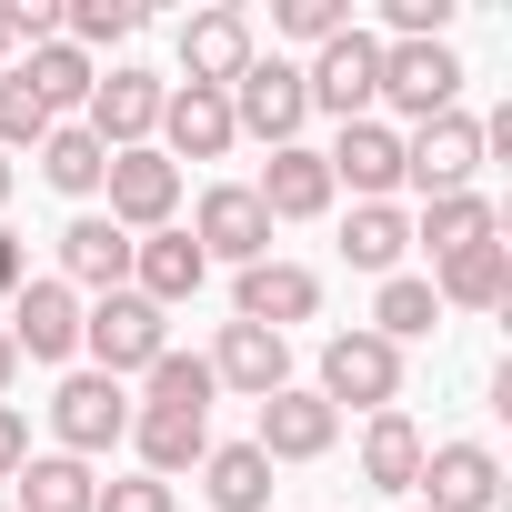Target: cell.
<instances>
[{"instance_id": "obj_1", "label": "cell", "mask_w": 512, "mask_h": 512, "mask_svg": "<svg viewBox=\"0 0 512 512\" xmlns=\"http://www.w3.org/2000/svg\"><path fill=\"white\" fill-rule=\"evenodd\" d=\"M462 51L452 41H382V101H372V121H392V131H422V121H442V111H462Z\"/></svg>"}, {"instance_id": "obj_2", "label": "cell", "mask_w": 512, "mask_h": 512, "mask_svg": "<svg viewBox=\"0 0 512 512\" xmlns=\"http://www.w3.org/2000/svg\"><path fill=\"white\" fill-rule=\"evenodd\" d=\"M81 352H91V372L141 382V372L171 352V312L141 302V292H101V302H81Z\"/></svg>"}, {"instance_id": "obj_3", "label": "cell", "mask_w": 512, "mask_h": 512, "mask_svg": "<svg viewBox=\"0 0 512 512\" xmlns=\"http://www.w3.org/2000/svg\"><path fill=\"white\" fill-rule=\"evenodd\" d=\"M482 161H492L482 111H442V121L402 131V191H422V201H442V191H482Z\"/></svg>"}, {"instance_id": "obj_4", "label": "cell", "mask_w": 512, "mask_h": 512, "mask_svg": "<svg viewBox=\"0 0 512 512\" xmlns=\"http://www.w3.org/2000/svg\"><path fill=\"white\" fill-rule=\"evenodd\" d=\"M312 392H322L332 412H362V422H372V412H402V352L352 322V332L322 342V382H312Z\"/></svg>"}, {"instance_id": "obj_5", "label": "cell", "mask_w": 512, "mask_h": 512, "mask_svg": "<svg viewBox=\"0 0 512 512\" xmlns=\"http://www.w3.org/2000/svg\"><path fill=\"white\" fill-rule=\"evenodd\" d=\"M111 442H131V382H111V372H61V392H51V452H71V462H101Z\"/></svg>"}, {"instance_id": "obj_6", "label": "cell", "mask_w": 512, "mask_h": 512, "mask_svg": "<svg viewBox=\"0 0 512 512\" xmlns=\"http://www.w3.org/2000/svg\"><path fill=\"white\" fill-rule=\"evenodd\" d=\"M302 121H312L302 61H292V51H251V71L231 81V131L262 141V151H282V141H302Z\"/></svg>"}, {"instance_id": "obj_7", "label": "cell", "mask_w": 512, "mask_h": 512, "mask_svg": "<svg viewBox=\"0 0 512 512\" xmlns=\"http://www.w3.org/2000/svg\"><path fill=\"white\" fill-rule=\"evenodd\" d=\"M161 101H171V81H161V71H141V61H111V71L91 81V101H81V131H91L101 151H151V131H161Z\"/></svg>"}, {"instance_id": "obj_8", "label": "cell", "mask_w": 512, "mask_h": 512, "mask_svg": "<svg viewBox=\"0 0 512 512\" xmlns=\"http://www.w3.org/2000/svg\"><path fill=\"white\" fill-rule=\"evenodd\" d=\"M302 91H312V111H332V131L342 121H372V101H382V41L352 21L342 41H322L302 61Z\"/></svg>"}, {"instance_id": "obj_9", "label": "cell", "mask_w": 512, "mask_h": 512, "mask_svg": "<svg viewBox=\"0 0 512 512\" xmlns=\"http://www.w3.org/2000/svg\"><path fill=\"white\" fill-rule=\"evenodd\" d=\"M332 442H342V412H332L312 382H282L272 402H251V452H262L272 472H282V462H322Z\"/></svg>"}, {"instance_id": "obj_10", "label": "cell", "mask_w": 512, "mask_h": 512, "mask_svg": "<svg viewBox=\"0 0 512 512\" xmlns=\"http://www.w3.org/2000/svg\"><path fill=\"white\" fill-rule=\"evenodd\" d=\"M0 332H11L21 362H71V352H81V292L51 282V272H31L11 302H0Z\"/></svg>"}, {"instance_id": "obj_11", "label": "cell", "mask_w": 512, "mask_h": 512, "mask_svg": "<svg viewBox=\"0 0 512 512\" xmlns=\"http://www.w3.org/2000/svg\"><path fill=\"white\" fill-rule=\"evenodd\" d=\"M191 241H201V262L251 272V262H272V211L251 201V181H211L201 211H191Z\"/></svg>"}, {"instance_id": "obj_12", "label": "cell", "mask_w": 512, "mask_h": 512, "mask_svg": "<svg viewBox=\"0 0 512 512\" xmlns=\"http://www.w3.org/2000/svg\"><path fill=\"white\" fill-rule=\"evenodd\" d=\"M101 201H111L101 221H121L131 241H141V231H171V221H181V171H171L161 151H111Z\"/></svg>"}, {"instance_id": "obj_13", "label": "cell", "mask_w": 512, "mask_h": 512, "mask_svg": "<svg viewBox=\"0 0 512 512\" xmlns=\"http://www.w3.org/2000/svg\"><path fill=\"white\" fill-rule=\"evenodd\" d=\"M322 312V272L312 262H251V272H231V322H262V332H302Z\"/></svg>"}, {"instance_id": "obj_14", "label": "cell", "mask_w": 512, "mask_h": 512, "mask_svg": "<svg viewBox=\"0 0 512 512\" xmlns=\"http://www.w3.org/2000/svg\"><path fill=\"white\" fill-rule=\"evenodd\" d=\"M231 91H201V81H171V101H161V131H151V151L181 171V161H231Z\"/></svg>"}, {"instance_id": "obj_15", "label": "cell", "mask_w": 512, "mask_h": 512, "mask_svg": "<svg viewBox=\"0 0 512 512\" xmlns=\"http://www.w3.org/2000/svg\"><path fill=\"white\" fill-rule=\"evenodd\" d=\"M412 502H422V512H492V502H502V452H492V442H432Z\"/></svg>"}, {"instance_id": "obj_16", "label": "cell", "mask_w": 512, "mask_h": 512, "mask_svg": "<svg viewBox=\"0 0 512 512\" xmlns=\"http://www.w3.org/2000/svg\"><path fill=\"white\" fill-rule=\"evenodd\" d=\"M251 51H262V31H251V11H231V0L181 21V81H201V91H231L251 71Z\"/></svg>"}, {"instance_id": "obj_17", "label": "cell", "mask_w": 512, "mask_h": 512, "mask_svg": "<svg viewBox=\"0 0 512 512\" xmlns=\"http://www.w3.org/2000/svg\"><path fill=\"white\" fill-rule=\"evenodd\" d=\"M201 362H211V382H221V392H241V402H272V392L292 382V342H282V332H262V322H221Z\"/></svg>"}, {"instance_id": "obj_18", "label": "cell", "mask_w": 512, "mask_h": 512, "mask_svg": "<svg viewBox=\"0 0 512 512\" xmlns=\"http://www.w3.org/2000/svg\"><path fill=\"white\" fill-rule=\"evenodd\" d=\"M51 282H71L81 302L131 292V231L101 221V211H71V221H61V272H51Z\"/></svg>"}, {"instance_id": "obj_19", "label": "cell", "mask_w": 512, "mask_h": 512, "mask_svg": "<svg viewBox=\"0 0 512 512\" xmlns=\"http://www.w3.org/2000/svg\"><path fill=\"white\" fill-rule=\"evenodd\" d=\"M322 171H332V191H352V201H392V191H402V131H392V121H342L332 151H322Z\"/></svg>"}, {"instance_id": "obj_20", "label": "cell", "mask_w": 512, "mask_h": 512, "mask_svg": "<svg viewBox=\"0 0 512 512\" xmlns=\"http://www.w3.org/2000/svg\"><path fill=\"white\" fill-rule=\"evenodd\" d=\"M251 201H262V211H272V231H282V221H322L342 191H332V171H322V151H312V141H282L262 171H251Z\"/></svg>"}, {"instance_id": "obj_21", "label": "cell", "mask_w": 512, "mask_h": 512, "mask_svg": "<svg viewBox=\"0 0 512 512\" xmlns=\"http://www.w3.org/2000/svg\"><path fill=\"white\" fill-rule=\"evenodd\" d=\"M201 282H211V262H201V241L171 221V231H141L131 241V292L141 302H161V312H181V302H201Z\"/></svg>"}, {"instance_id": "obj_22", "label": "cell", "mask_w": 512, "mask_h": 512, "mask_svg": "<svg viewBox=\"0 0 512 512\" xmlns=\"http://www.w3.org/2000/svg\"><path fill=\"white\" fill-rule=\"evenodd\" d=\"M422 422L412 412H372L362 422V442H352V462H362V482L382 492V502H412V482H422Z\"/></svg>"}, {"instance_id": "obj_23", "label": "cell", "mask_w": 512, "mask_h": 512, "mask_svg": "<svg viewBox=\"0 0 512 512\" xmlns=\"http://www.w3.org/2000/svg\"><path fill=\"white\" fill-rule=\"evenodd\" d=\"M422 282H432L442 312H502L512 302V241H472V251H452V262H432Z\"/></svg>"}, {"instance_id": "obj_24", "label": "cell", "mask_w": 512, "mask_h": 512, "mask_svg": "<svg viewBox=\"0 0 512 512\" xmlns=\"http://www.w3.org/2000/svg\"><path fill=\"white\" fill-rule=\"evenodd\" d=\"M131 452H141L151 482H181L211 452V412H151V402H131Z\"/></svg>"}, {"instance_id": "obj_25", "label": "cell", "mask_w": 512, "mask_h": 512, "mask_svg": "<svg viewBox=\"0 0 512 512\" xmlns=\"http://www.w3.org/2000/svg\"><path fill=\"white\" fill-rule=\"evenodd\" d=\"M472 241H502L492 191H442V201H422V221H412V251H422V262H452V251H472Z\"/></svg>"}, {"instance_id": "obj_26", "label": "cell", "mask_w": 512, "mask_h": 512, "mask_svg": "<svg viewBox=\"0 0 512 512\" xmlns=\"http://www.w3.org/2000/svg\"><path fill=\"white\" fill-rule=\"evenodd\" d=\"M402 251H412V211H402V201H352V211H342V262H352V272L392 282Z\"/></svg>"}, {"instance_id": "obj_27", "label": "cell", "mask_w": 512, "mask_h": 512, "mask_svg": "<svg viewBox=\"0 0 512 512\" xmlns=\"http://www.w3.org/2000/svg\"><path fill=\"white\" fill-rule=\"evenodd\" d=\"M91 502H101V472L71 452H31L11 472V512H91Z\"/></svg>"}, {"instance_id": "obj_28", "label": "cell", "mask_w": 512, "mask_h": 512, "mask_svg": "<svg viewBox=\"0 0 512 512\" xmlns=\"http://www.w3.org/2000/svg\"><path fill=\"white\" fill-rule=\"evenodd\" d=\"M201 502L211 512H272V462L251 442H211L201 452Z\"/></svg>"}, {"instance_id": "obj_29", "label": "cell", "mask_w": 512, "mask_h": 512, "mask_svg": "<svg viewBox=\"0 0 512 512\" xmlns=\"http://www.w3.org/2000/svg\"><path fill=\"white\" fill-rule=\"evenodd\" d=\"M21 81H31V101L51 111V121H81V101H91V81H101V61H81L71 41H41L31 61H11Z\"/></svg>"}, {"instance_id": "obj_30", "label": "cell", "mask_w": 512, "mask_h": 512, "mask_svg": "<svg viewBox=\"0 0 512 512\" xmlns=\"http://www.w3.org/2000/svg\"><path fill=\"white\" fill-rule=\"evenodd\" d=\"M31 161H41V181H51L61 201H101V171H111V151H101L81 121H51V141H41Z\"/></svg>"}, {"instance_id": "obj_31", "label": "cell", "mask_w": 512, "mask_h": 512, "mask_svg": "<svg viewBox=\"0 0 512 512\" xmlns=\"http://www.w3.org/2000/svg\"><path fill=\"white\" fill-rule=\"evenodd\" d=\"M362 332H382L392 352L432 342V332H442V302H432V282H422V272H392V282L372 292V322H362Z\"/></svg>"}, {"instance_id": "obj_32", "label": "cell", "mask_w": 512, "mask_h": 512, "mask_svg": "<svg viewBox=\"0 0 512 512\" xmlns=\"http://www.w3.org/2000/svg\"><path fill=\"white\" fill-rule=\"evenodd\" d=\"M141 402H151V412H211V402H221V382H211V362H201V352H161V362L141 372Z\"/></svg>"}, {"instance_id": "obj_33", "label": "cell", "mask_w": 512, "mask_h": 512, "mask_svg": "<svg viewBox=\"0 0 512 512\" xmlns=\"http://www.w3.org/2000/svg\"><path fill=\"white\" fill-rule=\"evenodd\" d=\"M141 31V0H71V11H61V41L91 61V51H121Z\"/></svg>"}, {"instance_id": "obj_34", "label": "cell", "mask_w": 512, "mask_h": 512, "mask_svg": "<svg viewBox=\"0 0 512 512\" xmlns=\"http://www.w3.org/2000/svg\"><path fill=\"white\" fill-rule=\"evenodd\" d=\"M41 141H51V111L31 101V81H21V71H0V151L21 161V151H41Z\"/></svg>"}, {"instance_id": "obj_35", "label": "cell", "mask_w": 512, "mask_h": 512, "mask_svg": "<svg viewBox=\"0 0 512 512\" xmlns=\"http://www.w3.org/2000/svg\"><path fill=\"white\" fill-rule=\"evenodd\" d=\"M272 31H282V41H302V51H322V41H342V31H352V0H282Z\"/></svg>"}, {"instance_id": "obj_36", "label": "cell", "mask_w": 512, "mask_h": 512, "mask_svg": "<svg viewBox=\"0 0 512 512\" xmlns=\"http://www.w3.org/2000/svg\"><path fill=\"white\" fill-rule=\"evenodd\" d=\"M462 0H382V31L372 41H442Z\"/></svg>"}, {"instance_id": "obj_37", "label": "cell", "mask_w": 512, "mask_h": 512, "mask_svg": "<svg viewBox=\"0 0 512 512\" xmlns=\"http://www.w3.org/2000/svg\"><path fill=\"white\" fill-rule=\"evenodd\" d=\"M91 512H181V482H151V472H121V482H101V502Z\"/></svg>"}, {"instance_id": "obj_38", "label": "cell", "mask_w": 512, "mask_h": 512, "mask_svg": "<svg viewBox=\"0 0 512 512\" xmlns=\"http://www.w3.org/2000/svg\"><path fill=\"white\" fill-rule=\"evenodd\" d=\"M0 31H11V51L61 41V0H0Z\"/></svg>"}, {"instance_id": "obj_39", "label": "cell", "mask_w": 512, "mask_h": 512, "mask_svg": "<svg viewBox=\"0 0 512 512\" xmlns=\"http://www.w3.org/2000/svg\"><path fill=\"white\" fill-rule=\"evenodd\" d=\"M31 462V422H21V402H0V482H11Z\"/></svg>"}, {"instance_id": "obj_40", "label": "cell", "mask_w": 512, "mask_h": 512, "mask_svg": "<svg viewBox=\"0 0 512 512\" xmlns=\"http://www.w3.org/2000/svg\"><path fill=\"white\" fill-rule=\"evenodd\" d=\"M21 282H31V241H21V231H11V221H0V302H11V292H21Z\"/></svg>"}, {"instance_id": "obj_41", "label": "cell", "mask_w": 512, "mask_h": 512, "mask_svg": "<svg viewBox=\"0 0 512 512\" xmlns=\"http://www.w3.org/2000/svg\"><path fill=\"white\" fill-rule=\"evenodd\" d=\"M11 382H21V352H11V332H0V402H11Z\"/></svg>"}, {"instance_id": "obj_42", "label": "cell", "mask_w": 512, "mask_h": 512, "mask_svg": "<svg viewBox=\"0 0 512 512\" xmlns=\"http://www.w3.org/2000/svg\"><path fill=\"white\" fill-rule=\"evenodd\" d=\"M11 181H21V161H11V151H0V211H11Z\"/></svg>"}, {"instance_id": "obj_43", "label": "cell", "mask_w": 512, "mask_h": 512, "mask_svg": "<svg viewBox=\"0 0 512 512\" xmlns=\"http://www.w3.org/2000/svg\"><path fill=\"white\" fill-rule=\"evenodd\" d=\"M0 71H11V31H0Z\"/></svg>"}, {"instance_id": "obj_44", "label": "cell", "mask_w": 512, "mask_h": 512, "mask_svg": "<svg viewBox=\"0 0 512 512\" xmlns=\"http://www.w3.org/2000/svg\"><path fill=\"white\" fill-rule=\"evenodd\" d=\"M402 512H422V502H402Z\"/></svg>"}, {"instance_id": "obj_45", "label": "cell", "mask_w": 512, "mask_h": 512, "mask_svg": "<svg viewBox=\"0 0 512 512\" xmlns=\"http://www.w3.org/2000/svg\"><path fill=\"white\" fill-rule=\"evenodd\" d=\"M0 512H11V502H0Z\"/></svg>"}]
</instances>
